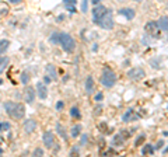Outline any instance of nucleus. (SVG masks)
Segmentation results:
<instances>
[{
    "instance_id": "obj_8",
    "label": "nucleus",
    "mask_w": 168,
    "mask_h": 157,
    "mask_svg": "<svg viewBox=\"0 0 168 157\" xmlns=\"http://www.w3.org/2000/svg\"><path fill=\"white\" fill-rule=\"evenodd\" d=\"M121 16H123L126 20H129V21H132L134 19V16H136V13H134V10L133 8H130V7H123V8H121V10L118 11Z\"/></svg>"
},
{
    "instance_id": "obj_18",
    "label": "nucleus",
    "mask_w": 168,
    "mask_h": 157,
    "mask_svg": "<svg viewBox=\"0 0 168 157\" xmlns=\"http://www.w3.org/2000/svg\"><path fill=\"white\" fill-rule=\"evenodd\" d=\"M10 46V41L8 39H0V53H4Z\"/></svg>"
},
{
    "instance_id": "obj_11",
    "label": "nucleus",
    "mask_w": 168,
    "mask_h": 157,
    "mask_svg": "<svg viewBox=\"0 0 168 157\" xmlns=\"http://www.w3.org/2000/svg\"><path fill=\"white\" fill-rule=\"evenodd\" d=\"M35 89H37L38 97H39L41 100H46V97H48V89H46V86H45L44 83H38Z\"/></svg>"
},
{
    "instance_id": "obj_36",
    "label": "nucleus",
    "mask_w": 168,
    "mask_h": 157,
    "mask_svg": "<svg viewBox=\"0 0 168 157\" xmlns=\"http://www.w3.org/2000/svg\"><path fill=\"white\" fill-rule=\"evenodd\" d=\"M49 81H50V77L46 74V76H45V83H49Z\"/></svg>"
},
{
    "instance_id": "obj_14",
    "label": "nucleus",
    "mask_w": 168,
    "mask_h": 157,
    "mask_svg": "<svg viewBox=\"0 0 168 157\" xmlns=\"http://www.w3.org/2000/svg\"><path fill=\"white\" fill-rule=\"evenodd\" d=\"M34 100H35V91H34V89L28 87V89H27V91H25V101L28 102V104H32V102H34Z\"/></svg>"
},
{
    "instance_id": "obj_15",
    "label": "nucleus",
    "mask_w": 168,
    "mask_h": 157,
    "mask_svg": "<svg viewBox=\"0 0 168 157\" xmlns=\"http://www.w3.org/2000/svg\"><path fill=\"white\" fill-rule=\"evenodd\" d=\"M122 119H123V122H129V121L137 119V116H136V115H133V110H128V111H126L125 115L122 116Z\"/></svg>"
},
{
    "instance_id": "obj_6",
    "label": "nucleus",
    "mask_w": 168,
    "mask_h": 157,
    "mask_svg": "<svg viewBox=\"0 0 168 157\" xmlns=\"http://www.w3.org/2000/svg\"><path fill=\"white\" fill-rule=\"evenodd\" d=\"M107 10H108V8L105 7V6H102V4H95L94 10H92V21L97 24L98 21H100L101 17L107 13Z\"/></svg>"
},
{
    "instance_id": "obj_19",
    "label": "nucleus",
    "mask_w": 168,
    "mask_h": 157,
    "mask_svg": "<svg viewBox=\"0 0 168 157\" xmlns=\"http://www.w3.org/2000/svg\"><path fill=\"white\" fill-rule=\"evenodd\" d=\"M80 133H81V126H80V125H74L73 128L70 129V136L71 138L80 136Z\"/></svg>"
},
{
    "instance_id": "obj_21",
    "label": "nucleus",
    "mask_w": 168,
    "mask_h": 157,
    "mask_svg": "<svg viewBox=\"0 0 168 157\" xmlns=\"http://www.w3.org/2000/svg\"><path fill=\"white\" fill-rule=\"evenodd\" d=\"M46 73H48V74H52V78L55 80V78H56L55 66H53V65H48V66H46Z\"/></svg>"
},
{
    "instance_id": "obj_39",
    "label": "nucleus",
    "mask_w": 168,
    "mask_h": 157,
    "mask_svg": "<svg viewBox=\"0 0 168 157\" xmlns=\"http://www.w3.org/2000/svg\"><path fill=\"white\" fill-rule=\"evenodd\" d=\"M134 2H142V0H134Z\"/></svg>"
},
{
    "instance_id": "obj_33",
    "label": "nucleus",
    "mask_w": 168,
    "mask_h": 157,
    "mask_svg": "<svg viewBox=\"0 0 168 157\" xmlns=\"http://www.w3.org/2000/svg\"><path fill=\"white\" fill-rule=\"evenodd\" d=\"M66 8H67L69 11H71V13H74V11H76V8H74V6H66Z\"/></svg>"
},
{
    "instance_id": "obj_37",
    "label": "nucleus",
    "mask_w": 168,
    "mask_h": 157,
    "mask_svg": "<svg viewBox=\"0 0 168 157\" xmlns=\"http://www.w3.org/2000/svg\"><path fill=\"white\" fill-rule=\"evenodd\" d=\"M163 144H164V142H158V144H157V147H161V146H163Z\"/></svg>"
},
{
    "instance_id": "obj_27",
    "label": "nucleus",
    "mask_w": 168,
    "mask_h": 157,
    "mask_svg": "<svg viewBox=\"0 0 168 157\" xmlns=\"http://www.w3.org/2000/svg\"><path fill=\"white\" fill-rule=\"evenodd\" d=\"M10 128V123L8 122H0V132L2 131H7Z\"/></svg>"
},
{
    "instance_id": "obj_12",
    "label": "nucleus",
    "mask_w": 168,
    "mask_h": 157,
    "mask_svg": "<svg viewBox=\"0 0 168 157\" xmlns=\"http://www.w3.org/2000/svg\"><path fill=\"white\" fill-rule=\"evenodd\" d=\"M84 89H86L87 94H91V93H92V90H94V78H92V76H88V77L86 78Z\"/></svg>"
},
{
    "instance_id": "obj_38",
    "label": "nucleus",
    "mask_w": 168,
    "mask_h": 157,
    "mask_svg": "<svg viewBox=\"0 0 168 157\" xmlns=\"http://www.w3.org/2000/svg\"><path fill=\"white\" fill-rule=\"evenodd\" d=\"M10 3H18V2H21V0H8Z\"/></svg>"
},
{
    "instance_id": "obj_25",
    "label": "nucleus",
    "mask_w": 168,
    "mask_h": 157,
    "mask_svg": "<svg viewBox=\"0 0 168 157\" xmlns=\"http://www.w3.org/2000/svg\"><path fill=\"white\" fill-rule=\"evenodd\" d=\"M28 81H29V74L27 73V72H23V73H21V83L27 84Z\"/></svg>"
},
{
    "instance_id": "obj_5",
    "label": "nucleus",
    "mask_w": 168,
    "mask_h": 157,
    "mask_svg": "<svg viewBox=\"0 0 168 157\" xmlns=\"http://www.w3.org/2000/svg\"><path fill=\"white\" fill-rule=\"evenodd\" d=\"M128 77L130 80H134V81H140L146 77V72L140 68H132L128 72Z\"/></svg>"
},
{
    "instance_id": "obj_23",
    "label": "nucleus",
    "mask_w": 168,
    "mask_h": 157,
    "mask_svg": "<svg viewBox=\"0 0 168 157\" xmlns=\"http://www.w3.org/2000/svg\"><path fill=\"white\" fill-rule=\"evenodd\" d=\"M59 34H60V32H53L49 37V41L52 42V44H59Z\"/></svg>"
},
{
    "instance_id": "obj_32",
    "label": "nucleus",
    "mask_w": 168,
    "mask_h": 157,
    "mask_svg": "<svg viewBox=\"0 0 168 157\" xmlns=\"http://www.w3.org/2000/svg\"><path fill=\"white\" fill-rule=\"evenodd\" d=\"M63 2H65V4H66V6H71V4L74 6V3H76V0H63Z\"/></svg>"
},
{
    "instance_id": "obj_9",
    "label": "nucleus",
    "mask_w": 168,
    "mask_h": 157,
    "mask_svg": "<svg viewBox=\"0 0 168 157\" xmlns=\"http://www.w3.org/2000/svg\"><path fill=\"white\" fill-rule=\"evenodd\" d=\"M44 144H45V147H48V149L53 147V144H55V138H53L52 132L48 131V132L44 133Z\"/></svg>"
},
{
    "instance_id": "obj_13",
    "label": "nucleus",
    "mask_w": 168,
    "mask_h": 157,
    "mask_svg": "<svg viewBox=\"0 0 168 157\" xmlns=\"http://www.w3.org/2000/svg\"><path fill=\"white\" fill-rule=\"evenodd\" d=\"M157 25L161 31H168V16L160 17L158 21H157Z\"/></svg>"
},
{
    "instance_id": "obj_29",
    "label": "nucleus",
    "mask_w": 168,
    "mask_h": 157,
    "mask_svg": "<svg viewBox=\"0 0 168 157\" xmlns=\"http://www.w3.org/2000/svg\"><path fill=\"white\" fill-rule=\"evenodd\" d=\"M143 140H144V135H142L140 138L136 139V142H134V146H140V143H143Z\"/></svg>"
},
{
    "instance_id": "obj_1",
    "label": "nucleus",
    "mask_w": 168,
    "mask_h": 157,
    "mask_svg": "<svg viewBox=\"0 0 168 157\" xmlns=\"http://www.w3.org/2000/svg\"><path fill=\"white\" fill-rule=\"evenodd\" d=\"M4 110L7 111V114L14 119H21L25 115V107L20 102H13V101H8L4 104Z\"/></svg>"
},
{
    "instance_id": "obj_10",
    "label": "nucleus",
    "mask_w": 168,
    "mask_h": 157,
    "mask_svg": "<svg viewBox=\"0 0 168 157\" xmlns=\"http://www.w3.org/2000/svg\"><path fill=\"white\" fill-rule=\"evenodd\" d=\"M37 129V121L35 119H28L24 122V132L25 133H32Z\"/></svg>"
},
{
    "instance_id": "obj_26",
    "label": "nucleus",
    "mask_w": 168,
    "mask_h": 157,
    "mask_svg": "<svg viewBox=\"0 0 168 157\" xmlns=\"http://www.w3.org/2000/svg\"><path fill=\"white\" fill-rule=\"evenodd\" d=\"M81 11L83 13H87V11H88V0H83L81 2Z\"/></svg>"
},
{
    "instance_id": "obj_34",
    "label": "nucleus",
    "mask_w": 168,
    "mask_h": 157,
    "mask_svg": "<svg viewBox=\"0 0 168 157\" xmlns=\"http://www.w3.org/2000/svg\"><path fill=\"white\" fill-rule=\"evenodd\" d=\"M86 143H87V135L84 133L81 136V144H86Z\"/></svg>"
},
{
    "instance_id": "obj_20",
    "label": "nucleus",
    "mask_w": 168,
    "mask_h": 157,
    "mask_svg": "<svg viewBox=\"0 0 168 157\" xmlns=\"http://www.w3.org/2000/svg\"><path fill=\"white\" fill-rule=\"evenodd\" d=\"M70 115L71 118H74V119H80V116H81V114H80V110L77 107H73L70 110Z\"/></svg>"
},
{
    "instance_id": "obj_3",
    "label": "nucleus",
    "mask_w": 168,
    "mask_h": 157,
    "mask_svg": "<svg viewBox=\"0 0 168 157\" xmlns=\"http://www.w3.org/2000/svg\"><path fill=\"white\" fill-rule=\"evenodd\" d=\"M116 83V74L113 70H111L109 68H105L102 72V76H101V84L107 89H111L113 87Z\"/></svg>"
},
{
    "instance_id": "obj_28",
    "label": "nucleus",
    "mask_w": 168,
    "mask_h": 157,
    "mask_svg": "<svg viewBox=\"0 0 168 157\" xmlns=\"http://www.w3.org/2000/svg\"><path fill=\"white\" fill-rule=\"evenodd\" d=\"M32 156H44V150L39 149V147H37V149L34 150V153H32Z\"/></svg>"
},
{
    "instance_id": "obj_31",
    "label": "nucleus",
    "mask_w": 168,
    "mask_h": 157,
    "mask_svg": "<svg viewBox=\"0 0 168 157\" xmlns=\"http://www.w3.org/2000/svg\"><path fill=\"white\" fill-rule=\"evenodd\" d=\"M63 107H65V104H63L62 101H58V102H56V110H58V111L63 110Z\"/></svg>"
},
{
    "instance_id": "obj_30",
    "label": "nucleus",
    "mask_w": 168,
    "mask_h": 157,
    "mask_svg": "<svg viewBox=\"0 0 168 157\" xmlns=\"http://www.w3.org/2000/svg\"><path fill=\"white\" fill-rule=\"evenodd\" d=\"M102 98H104V94L102 93H97V95H95V101H102Z\"/></svg>"
},
{
    "instance_id": "obj_35",
    "label": "nucleus",
    "mask_w": 168,
    "mask_h": 157,
    "mask_svg": "<svg viewBox=\"0 0 168 157\" xmlns=\"http://www.w3.org/2000/svg\"><path fill=\"white\" fill-rule=\"evenodd\" d=\"M100 2H101V0H91V3H92V4H100Z\"/></svg>"
},
{
    "instance_id": "obj_4",
    "label": "nucleus",
    "mask_w": 168,
    "mask_h": 157,
    "mask_svg": "<svg viewBox=\"0 0 168 157\" xmlns=\"http://www.w3.org/2000/svg\"><path fill=\"white\" fill-rule=\"evenodd\" d=\"M97 25H100L102 30H112L113 25H115V23H113V17H112V11L107 10V13L100 19V21L97 23Z\"/></svg>"
},
{
    "instance_id": "obj_17",
    "label": "nucleus",
    "mask_w": 168,
    "mask_h": 157,
    "mask_svg": "<svg viewBox=\"0 0 168 157\" xmlns=\"http://www.w3.org/2000/svg\"><path fill=\"white\" fill-rule=\"evenodd\" d=\"M56 131H58V135H59V136H60L62 139H65V140L67 139V135H66V129H65V126H62L59 122L56 123Z\"/></svg>"
},
{
    "instance_id": "obj_16",
    "label": "nucleus",
    "mask_w": 168,
    "mask_h": 157,
    "mask_svg": "<svg viewBox=\"0 0 168 157\" xmlns=\"http://www.w3.org/2000/svg\"><path fill=\"white\" fill-rule=\"evenodd\" d=\"M153 153H154V147L151 146V144H144V146L142 147V154L143 156H151Z\"/></svg>"
},
{
    "instance_id": "obj_24",
    "label": "nucleus",
    "mask_w": 168,
    "mask_h": 157,
    "mask_svg": "<svg viewBox=\"0 0 168 157\" xmlns=\"http://www.w3.org/2000/svg\"><path fill=\"white\" fill-rule=\"evenodd\" d=\"M7 63H8V59L7 58H2V59H0V73H2V72L6 69Z\"/></svg>"
},
{
    "instance_id": "obj_7",
    "label": "nucleus",
    "mask_w": 168,
    "mask_h": 157,
    "mask_svg": "<svg viewBox=\"0 0 168 157\" xmlns=\"http://www.w3.org/2000/svg\"><path fill=\"white\" fill-rule=\"evenodd\" d=\"M144 30L149 35H154V37H158V32L161 31L157 25V21H150V23H147Z\"/></svg>"
},
{
    "instance_id": "obj_22",
    "label": "nucleus",
    "mask_w": 168,
    "mask_h": 157,
    "mask_svg": "<svg viewBox=\"0 0 168 157\" xmlns=\"http://www.w3.org/2000/svg\"><path fill=\"white\" fill-rule=\"evenodd\" d=\"M123 140H125L123 135H118V136H115V138H113V144H115V146H122V143H123Z\"/></svg>"
},
{
    "instance_id": "obj_2",
    "label": "nucleus",
    "mask_w": 168,
    "mask_h": 157,
    "mask_svg": "<svg viewBox=\"0 0 168 157\" xmlns=\"http://www.w3.org/2000/svg\"><path fill=\"white\" fill-rule=\"evenodd\" d=\"M59 45H62L65 52H73L76 49V42L71 35H69L67 32H60L59 34Z\"/></svg>"
}]
</instances>
